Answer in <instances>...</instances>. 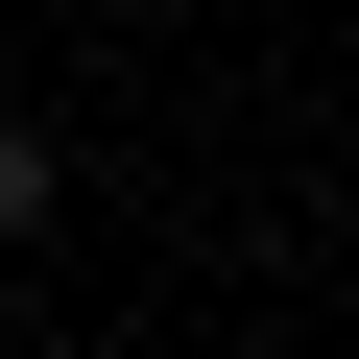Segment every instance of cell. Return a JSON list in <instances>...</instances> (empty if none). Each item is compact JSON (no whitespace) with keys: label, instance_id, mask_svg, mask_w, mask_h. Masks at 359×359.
Returning <instances> with one entry per match:
<instances>
[{"label":"cell","instance_id":"cell-1","mask_svg":"<svg viewBox=\"0 0 359 359\" xmlns=\"http://www.w3.org/2000/svg\"><path fill=\"white\" fill-rule=\"evenodd\" d=\"M25 216H48V144H25V120H0V240H25Z\"/></svg>","mask_w":359,"mask_h":359}]
</instances>
